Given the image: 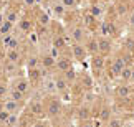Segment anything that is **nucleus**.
<instances>
[{
	"mask_svg": "<svg viewBox=\"0 0 134 127\" xmlns=\"http://www.w3.org/2000/svg\"><path fill=\"white\" fill-rule=\"evenodd\" d=\"M127 64H131L129 58L126 56V55H116V56H113V59H109V63L106 66V74L109 79H119L121 78V73L122 69L126 68Z\"/></svg>",
	"mask_w": 134,
	"mask_h": 127,
	"instance_id": "obj_1",
	"label": "nucleus"
},
{
	"mask_svg": "<svg viewBox=\"0 0 134 127\" xmlns=\"http://www.w3.org/2000/svg\"><path fill=\"white\" fill-rule=\"evenodd\" d=\"M45 109L48 119H58L63 116L65 104L60 96H45Z\"/></svg>",
	"mask_w": 134,
	"mask_h": 127,
	"instance_id": "obj_2",
	"label": "nucleus"
},
{
	"mask_svg": "<svg viewBox=\"0 0 134 127\" xmlns=\"http://www.w3.org/2000/svg\"><path fill=\"white\" fill-rule=\"evenodd\" d=\"M27 111L33 116L37 120L46 119V109H45V98L43 96H33L27 102Z\"/></svg>",
	"mask_w": 134,
	"mask_h": 127,
	"instance_id": "obj_3",
	"label": "nucleus"
},
{
	"mask_svg": "<svg viewBox=\"0 0 134 127\" xmlns=\"http://www.w3.org/2000/svg\"><path fill=\"white\" fill-rule=\"evenodd\" d=\"M66 33H68V40L71 41V45H85L86 38L90 37L83 23H71Z\"/></svg>",
	"mask_w": 134,
	"mask_h": 127,
	"instance_id": "obj_4",
	"label": "nucleus"
},
{
	"mask_svg": "<svg viewBox=\"0 0 134 127\" xmlns=\"http://www.w3.org/2000/svg\"><path fill=\"white\" fill-rule=\"evenodd\" d=\"M90 66H91V71H93V76H94V78H101V76L106 73L108 61L103 55L98 53V55L90 56Z\"/></svg>",
	"mask_w": 134,
	"mask_h": 127,
	"instance_id": "obj_5",
	"label": "nucleus"
},
{
	"mask_svg": "<svg viewBox=\"0 0 134 127\" xmlns=\"http://www.w3.org/2000/svg\"><path fill=\"white\" fill-rule=\"evenodd\" d=\"M51 76H53L55 79V84H56V93H58V96L61 99L68 98L70 96V91H71V84L66 81V78L61 73H56V71H53L51 73Z\"/></svg>",
	"mask_w": 134,
	"mask_h": 127,
	"instance_id": "obj_6",
	"label": "nucleus"
},
{
	"mask_svg": "<svg viewBox=\"0 0 134 127\" xmlns=\"http://www.w3.org/2000/svg\"><path fill=\"white\" fill-rule=\"evenodd\" d=\"M10 88L23 93L25 96H30L32 91H33V84L30 83V79L27 78V76H18V78H13L12 81H10Z\"/></svg>",
	"mask_w": 134,
	"mask_h": 127,
	"instance_id": "obj_7",
	"label": "nucleus"
},
{
	"mask_svg": "<svg viewBox=\"0 0 134 127\" xmlns=\"http://www.w3.org/2000/svg\"><path fill=\"white\" fill-rule=\"evenodd\" d=\"M73 56H70V55H60L58 58H56V63H55V71L56 73H66V71H71L73 69Z\"/></svg>",
	"mask_w": 134,
	"mask_h": 127,
	"instance_id": "obj_8",
	"label": "nucleus"
},
{
	"mask_svg": "<svg viewBox=\"0 0 134 127\" xmlns=\"http://www.w3.org/2000/svg\"><path fill=\"white\" fill-rule=\"evenodd\" d=\"M113 48H114L113 38H108V37H101V35H98V53L103 55L104 58H108V56H111Z\"/></svg>",
	"mask_w": 134,
	"mask_h": 127,
	"instance_id": "obj_9",
	"label": "nucleus"
},
{
	"mask_svg": "<svg viewBox=\"0 0 134 127\" xmlns=\"http://www.w3.org/2000/svg\"><path fill=\"white\" fill-rule=\"evenodd\" d=\"M99 35L101 37H108V38H116L118 37V28H116V23L111 22V20H103L99 23Z\"/></svg>",
	"mask_w": 134,
	"mask_h": 127,
	"instance_id": "obj_10",
	"label": "nucleus"
},
{
	"mask_svg": "<svg viewBox=\"0 0 134 127\" xmlns=\"http://www.w3.org/2000/svg\"><path fill=\"white\" fill-rule=\"evenodd\" d=\"M113 116H114V112H113V106L106 104V102H98V116H96V119L99 120L101 124L108 122Z\"/></svg>",
	"mask_w": 134,
	"mask_h": 127,
	"instance_id": "obj_11",
	"label": "nucleus"
},
{
	"mask_svg": "<svg viewBox=\"0 0 134 127\" xmlns=\"http://www.w3.org/2000/svg\"><path fill=\"white\" fill-rule=\"evenodd\" d=\"M76 84H78L83 91H94L93 89L94 88V76L90 74V73H80Z\"/></svg>",
	"mask_w": 134,
	"mask_h": 127,
	"instance_id": "obj_12",
	"label": "nucleus"
},
{
	"mask_svg": "<svg viewBox=\"0 0 134 127\" xmlns=\"http://www.w3.org/2000/svg\"><path fill=\"white\" fill-rule=\"evenodd\" d=\"M134 88L131 84H118L114 88V99H132V94H134Z\"/></svg>",
	"mask_w": 134,
	"mask_h": 127,
	"instance_id": "obj_13",
	"label": "nucleus"
},
{
	"mask_svg": "<svg viewBox=\"0 0 134 127\" xmlns=\"http://www.w3.org/2000/svg\"><path fill=\"white\" fill-rule=\"evenodd\" d=\"M94 106V104H93ZM93 106L91 104H78V107L75 109V114H76V117L80 119V122L81 120H90L93 119Z\"/></svg>",
	"mask_w": 134,
	"mask_h": 127,
	"instance_id": "obj_14",
	"label": "nucleus"
},
{
	"mask_svg": "<svg viewBox=\"0 0 134 127\" xmlns=\"http://www.w3.org/2000/svg\"><path fill=\"white\" fill-rule=\"evenodd\" d=\"M48 74V71H45L42 66H38V68H33V69H28V74L27 78L30 79V83H32L33 86H38L40 83L43 81V78Z\"/></svg>",
	"mask_w": 134,
	"mask_h": 127,
	"instance_id": "obj_15",
	"label": "nucleus"
},
{
	"mask_svg": "<svg viewBox=\"0 0 134 127\" xmlns=\"http://www.w3.org/2000/svg\"><path fill=\"white\" fill-rule=\"evenodd\" d=\"M40 66L45 69V71H48V73H53L55 71V63H56V58L51 56V53L46 50V51L42 53V56H40Z\"/></svg>",
	"mask_w": 134,
	"mask_h": 127,
	"instance_id": "obj_16",
	"label": "nucleus"
},
{
	"mask_svg": "<svg viewBox=\"0 0 134 127\" xmlns=\"http://www.w3.org/2000/svg\"><path fill=\"white\" fill-rule=\"evenodd\" d=\"M2 73L5 76H8V78H18L20 76V64H15V63H10L5 59L3 64H2Z\"/></svg>",
	"mask_w": 134,
	"mask_h": 127,
	"instance_id": "obj_17",
	"label": "nucleus"
},
{
	"mask_svg": "<svg viewBox=\"0 0 134 127\" xmlns=\"http://www.w3.org/2000/svg\"><path fill=\"white\" fill-rule=\"evenodd\" d=\"M71 56H73L75 61L83 63L90 55H88V51H86L85 45H71Z\"/></svg>",
	"mask_w": 134,
	"mask_h": 127,
	"instance_id": "obj_18",
	"label": "nucleus"
},
{
	"mask_svg": "<svg viewBox=\"0 0 134 127\" xmlns=\"http://www.w3.org/2000/svg\"><path fill=\"white\" fill-rule=\"evenodd\" d=\"M23 107L25 106H22L20 102H17V101H13L12 98H5L3 99V109H7L10 114H22L23 112Z\"/></svg>",
	"mask_w": 134,
	"mask_h": 127,
	"instance_id": "obj_19",
	"label": "nucleus"
},
{
	"mask_svg": "<svg viewBox=\"0 0 134 127\" xmlns=\"http://www.w3.org/2000/svg\"><path fill=\"white\" fill-rule=\"evenodd\" d=\"M5 59L15 64H22V61H25V55L22 50H5Z\"/></svg>",
	"mask_w": 134,
	"mask_h": 127,
	"instance_id": "obj_20",
	"label": "nucleus"
},
{
	"mask_svg": "<svg viewBox=\"0 0 134 127\" xmlns=\"http://www.w3.org/2000/svg\"><path fill=\"white\" fill-rule=\"evenodd\" d=\"M85 48H86V51H88L90 56L98 55V35H90V37L86 38Z\"/></svg>",
	"mask_w": 134,
	"mask_h": 127,
	"instance_id": "obj_21",
	"label": "nucleus"
},
{
	"mask_svg": "<svg viewBox=\"0 0 134 127\" xmlns=\"http://www.w3.org/2000/svg\"><path fill=\"white\" fill-rule=\"evenodd\" d=\"M50 12L53 13L56 18H63L65 15H66V12H68V10H66V8L63 7V3H61L60 0H53V2L50 3Z\"/></svg>",
	"mask_w": 134,
	"mask_h": 127,
	"instance_id": "obj_22",
	"label": "nucleus"
},
{
	"mask_svg": "<svg viewBox=\"0 0 134 127\" xmlns=\"http://www.w3.org/2000/svg\"><path fill=\"white\" fill-rule=\"evenodd\" d=\"M40 56L42 55L37 53V51H32L30 55H27L25 56V64H27V69H33V68H38L40 66Z\"/></svg>",
	"mask_w": 134,
	"mask_h": 127,
	"instance_id": "obj_23",
	"label": "nucleus"
},
{
	"mask_svg": "<svg viewBox=\"0 0 134 127\" xmlns=\"http://www.w3.org/2000/svg\"><path fill=\"white\" fill-rule=\"evenodd\" d=\"M35 23L38 25V27H51V20H50V15L43 12V10H38L37 13H35Z\"/></svg>",
	"mask_w": 134,
	"mask_h": 127,
	"instance_id": "obj_24",
	"label": "nucleus"
},
{
	"mask_svg": "<svg viewBox=\"0 0 134 127\" xmlns=\"http://www.w3.org/2000/svg\"><path fill=\"white\" fill-rule=\"evenodd\" d=\"M35 122H37V119L30 112H22L18 117V127H33Z\"/></svg>",
	"mask_w": 134,
	"mask_h": 127,
	"instance_id": "obj_25",
	"label": "nucleus"
},
{
	"mask_svg": "<svg viewBox=\"0 0 134 127\" xmlns=\"http://www.w3.org/2000/svg\"><path fill=\"white\" fill-rule=\"evenodd\" d=\"M18 28L22 30L23 33H27L30 35L33 32V28H35V18H20V22H18Z\"/></svg>",
	"mask_w": 134,
	"mask_h": 127,
	"instance_id": "obj_26",
	"label": "nucleus"
},
{
	"mask_svg": "<svg viewBox=\"0 0 134 127\" xmlns=\"http://www.w3.org/2000/svg\"><path fill=\"white\" fill-rule=\"evenodd\" d=\"M5 22H8L10 25H18V22H20V13L17 12V10H13V8H10V10H7L5 12Z\"/></svg>",
	"mask_w": 134,
	"mask_h": 127,
	"instance_id": "obj_27",
	"label": "nucleus"
},
{
	"mask_svg": "<svg viewBox=\"0 0 134 127\" xmlns=\"http://www.w3.org/2000/svg\"><path fill=\"white\" fill-rule=\"evenodd\" d=\"M90 15H93L96 20H101L103 18V15H104V8L101 7L99 3H93L91 7H90V12H88Z\"/></svg>",
	"mask_w": 134,
	"mask_h": 127,
	"instance_id": "obj_28",
	"label": "nucleus"
},
{
	"mask_svg": "<svg viewBox=\"0 0 134 127\" xmlns=\"http://www.w3.org/2000/svg\"><path fill=\"white\" fill-rule=\"evenodd\" d=\"M132 69H134V66L132 64H127L124 69H122V73H121V83H124V84H129V81H131V74H132Z\"/></svg>",
	"mask_w": 134,
	"mask_h": 127,
	"instance_id": "obj_29",
	"label": "nucleus"
},
{
	"mask_svg": "<svg viewBox=\"0 0 134 127\" xmlns=\"http://www.w3.org/2000/svg\"><path fill=\"white\" fill-rule=\"evenodd\" d=\"M108 124H109V127H124V124H126V120H124V117L122 116H113V117L108 120Z\"/></svg>",
	"mask_w": 134,
	"mask_h": 127,
	"instance_id": "obj_30",
	"label": "nucleus"
},
{
	"mask_svg": "<svg viewBox=\"0 0 134 127\" xmlns=\"http://www.w3.org/2000/svg\"><path fill=\"white\" fill-rule=\"evenodd\" d=\"M66 10H75L80 5V0H60Z\"/></svg>",
	"mask_w": 134,
	"mask_h": 127,
	"instance_id": "obj_31",
	"label": "nucleus"
},
{
	"mask_svg": "<svg viewBox=\"0 0 134 127\" xmlns=\"http://www.w3.org/2000/svg\"><path fill=\"white\" fill-rule=\"evenodd\" d=\"M8 93H10V84L0 81V99H5L8 98Z\"/></svg>",
	"mask_w": 134,
	"mask_h": 127,
	"instance_id": "obj_32",
	"label": "nucleus"
},
{
	"mask_svg": "<svg viewBox=\"0 0 134 127\" xmlns=\"http://www.w3.org/2000/svg\"><path fill=\"white\" fill-rule=\"evenodd\" d=\"M10 33H13V25L5 22L2 27H0V37H5V35H10Z\"/></svg>",
	"mask_w": 134,
	"mask_h": 127,
	"instance_id": "obj_33",
	"label": "nucleus"
},
{
	"mask_svg": "<svg viewBox=\"0 0 134 127\" xmlns=\"http://www.w3.org/2000/svg\"><path fill=\"white\" fill-rule=\"evenodd\" d=\"M126 23H127V27H129L131 30H134V8L126 15Z\"/></svg>",
	"mask_w": 134,
	"mask_h": 127,
	"instance_id": "obj_34",
	"label": "nucleus"
},
{
	"mask_svg": "<svg viewBox=\"0 0 134 127\" xmlns=\"http://www.w3.org/2000/svg\"><path fill=\"white\" fill-rule=\"evenodd\" d=\"M10 116H12V114H10L7 109L0 111V122H2V124L5 125V124H7V120H8V117H10Z\"/></svg>",
	"mask_w": 134,
	"mask_h": 127,
	"instance_id": "obj_35",
	"label": "nucleus"
},
{
	"mask_svg": "<svg viewBox=\"0 0 134 127\" xmlns=\"http://www.w3.org/2000/svg\"><path fill=\"white\" fill-rule=\"evenodd\" d=\"M80 127H94V120H93V119H90V120H81Z\"/></svg>",
	"mask_w": 134,
	"mask_h": 127,
	"instance_id": "obj_36",
	"label": "nucleus"
},
{
	"mask_svg": "<svg viewBox=\"0 0 134 127\" xmlns=\"http://www.w3.org/2000/svg\"><path fill=\"white\" fill-rule=\"evenodd\" d=\"M22 2H23V5H25L27 8H33L35 3H37V0H22Z\"/></svg>",
	"mask_w": 134,
	"mask_h": 127,
	"instance_id": "obj_37",
	"label": "nucleus"
},
{
	"mask_svg": "<svg viewBox=\"0 0 134 127\" xmlns=\"http://www.w3.org/2000/svg\"><path fill=\"white\" fill-rule=\"evenodd\" d=\"M33 127H48V125H46V124H43V120H37Z\"/></svg>",
	"mask_w": 134,
	"mask_h": 127,
	"instance_id": "obj_38",
	"label": "nucleus"
},
{
	"mask_svg": "<svg viewBox=\"0 0 134 127\" xmlns=\"http://www.w3.org/2000/svg\"><path fill=\"white\" fill-rule=\"evenodd\" d=\"M129 84L134 88V69H132V74H131V81H129Z\"/></svg>",
	"mask_w": 134,
	"mask_h": 127,
	"instance_id": "obj_39",
	"label": "nucleus"
},
{
	"mask_svg": "<svg viewBox=\"0 0 134 127\" xmlns=\"http://www.w3.org/2000/svg\"><path fill=\"white\" fill-rule=\"evenodd\" d=\"M129 38H131L132 41H134V30H131V35H129Z\"/></svg>",
	"mask_w": 134,
	"mask_h": 127,
	"instance_id": "obj_40",
	"label": "nucleus"
},
{
	"mask_svg": "<svg viewBox=\"0 0 134 127\" xmlns=\"http://www.w3.org/2000/svg\"><path fill=\"white\" fill-rule=\"evenodd\" d=\"M0 111H3V99H0Z\"/></svg>",
	"mask_w": 134,
	"mask_h": 127,
	"instance_id": "obj_41",
	"label": "nucleus"
},
{
	"mask_svg": "<svg viewBox=\"0 0 134 127\" xmlns=\"http://www.w3.org/2000/svg\"><path fill=\"white\" fill-rule=\"evenodd\" d=\"M101 127H109V124H108V122H104V124H101Z\"/></svg>",
	"mask_w": 134,
	"mask_h": 127,
	"instance_id": "obj_42",
	"label": "nucleus"
}]
</instances>
